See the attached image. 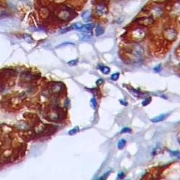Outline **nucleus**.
Listing matches in <instances>:
<instances>
[{
    "label": "nucleus",
    "mask_w": 180,
    "mask_h": 180,
    "mask_svg": "<svg viewBox=\"0 0 180 180\" xmlns=\"http://www.w3.org/2000/svg\"><path fill=\"white\" fill-rule=\"evenodd\" d=\"M131 53L133 57V59L136 61H138L141 59L144 54L143 48L140 45H134L131 47Z\"/></svg>",
    "instance_id": "nucleus-1"
},
{
    "label": "nucleus",
    "mask_w": 180,
    "mask_h": 180,
    "mask_svg": "<svg viewBox=\"0 0 180 180\" xmlns=\"http://www.w3.org/2000/svg\"><path fill=\"white\" fill-rule=\"evenodd\" d=\"M163 36L165 39L172 42L176 39L177 34L174 29L167 28L163 32Z\"/></svg>",
    "instance_id": "nucleus-2"
},
{
    "label": "nucleus",
    "mask_w": 180,
    "mask_h": 180,
    "mask_svg": "<svg viewBox=\"0 0 180 180\" xmlns=\"http://www.w3.org/2000/svg\"><path fill=\"white\" fill-rule=\"evenodd\" d=\"M145 36V32L140 28H138V29L135 30L133 32V34L134 39L136 40L137 41L143 39Z\"/></svg>",
    "instance_id": "nucleus-3"
},
{
    "label": "nucleus",
    "mask_w": 180,
    "mask_h": 180,
    "mask_svg": "<svg viewBox=\"0 0 180 180\" xmlns=\"http://www.w3.org/2000/svg\"><path fill=\"white\" fill-rule=\"evenodd\" d=\"M138 21L142 25L148 26V25H151V24L154 23V20L151 17H149V18L143 17V18H140Z\"/></svg>",
    "instance_id": "nucleus-4"
},
{
    "label": "nucleus",
    "mask_w": 180,
    "mask_h": 180,
    "mask_svg": "<svg viewBox=\"0 0 180 180\" xmlns=\"http://www.w3.org/2000/svg\"><path fill=\"white\" fill-rule=\"evenodd\" d=\"M71 14L68 10H63L60 14L59 17L61 20H67L70 19Z\"/></svg>",
    "instance_id": "nucleus-5"
},
{
    "label": "nucleus",
    "mask_w": 180,
    "mask_h": 180,
    "mask_svg": "<svg viewBox=\"0 0 180 180\" xmlns=\"http://www.w3.org/2000/svg\"><path fill=\"white\" fill-rule=\"evenodd\" d=\"M96 11L98 14L100 15V16H102V15H104L105 13H106L107 10L106 7L105 5L100 4L96 6Z\"/></svg>",
    "instance_id": "nucleus-6"
},
{
    "label": "nucleus",
    "mask_w": 180,
    "mask_h": 180,
    "mask_svg": "<svg viewBox=\"0 0 180 180\" xmlns=\"http://www.w3.org/2000/svg\"><path fill=\"white\" fill-rule=\"evenodd\" d=\"M81 16L84 22H88L90 21L91 18V12L89 10H85L84 12H83Z\"/></svg>",
    "instance_id": "nucleus-7"
},
{
    "label": "nucleus",
    "mask_w": 180,
    "mask_h": 180,
    "mask_svg": "<svg viewBox=\"0 0 180 180\" xmlns=\"http://www.w3.org/2000/svg\"><path fill=\"white\" fill-rule=\"evenodd\" d=\"M129 91L136 97L142 98L144 95V93H142L141 91H138L133 88H130L129 90Z\"/></svg>",
    "instance_id": "nucleus-8"
},
{
    "label": "nucleus",
    "mask_w": 180,
    "mask_h": 180,
    "mask_svg": "<svg viewBox=\"0 0 180 180\" xmlns=\"http://www.w3.org/2000/svg\"><path fill=\"white\" fill-rule=\"evenodd\" d=\"M167 115L166 114H161L160 116H157V117H155L154 118H152L151 119V121L152 122H161V121H163L164 120L165 118L167 117Z\"/></svg>",
    "instance_id": "nucleus-9"
},
{
    "label": "nucleus",
    "mask_w": 180,
    "mask_h": 180,
    "mask_svg": "<svg viewBox=\"0 0 180 180\" xmlns=\"http://www.w3.org/2000/svg\"><path fill=\"white\" fill-rule=\"evenodd\" d=\"M93 28H94V25L93 24H88L84 25L81 30L84 32H89L93 29Z\"/></svg>",
    "instance_id": "nucleus-10"
},
{
    "label": "nucleus",
    "mask_w": 180,
    "mask_h": 180,
    "mask_svg": "<svg viewBox=\"0 0 180 180\" xmlns=\"http://www.w3.org/2000/svg\"><path fill=\"white\" fill-rule=\"evenodd\" d=\"M104 32H105V29L103 27L99 26V25L96 27L95 30V35L96 36L102 35Z\"/></svg>",
    "instance_id": "nucleus-11"
},
{
    "label": "nucleus",
    "mask_w": 180,
    "mask_h": 180,
    "mask_svg": "<svg viewBox=\"0 0 180 180\" xmlns=\"http://www.w3.org/2000/svg\"><path fill=\"white\" fill-rule=\"evenodd\" d=\"M23 39L27 43L32 44L34 42V40L32 37L28 34H24L23 35Z\"/></svg>",
    "instance_id": "nucleus-12"
},
{
    "label": "nucleus",
    "mask_w": 180,
    "mask_h": 180,
    "mask_svg": "<svg viewBox=\"0 0 180 180\" xmlns=\"http://www.w3.org/2000/svg\"><path fill=\"white\" fill-rule=\"evenodd\" d=\"M84 25L81 23H76L73 24L70 27L71 29H77V30H81Z\"/></svg>",
    "instance_id": "nucleus-13"
},
{
    "label": "nucleus",
    "mask_w": 180,
    "mask_h": 180,
    "mask_svg": "<svg viewBox=\"0 0 180 180\" xmlns=\"http://www.w3.org/2000/svg\"><path fill=\"white\" fill-rule=\"evenodd\" d=\"M99 69L103 74H108L110 72V68L107 66H99Z\"/></svg>",
    "instance_id": "nucleus-14"
},
{
    "label": "nucleus",
    "mask_w": 180,
    "mask_h": 180,
    "mask_svg": "<svg viewBox=\"0 0 180 180\" xmlns=\"http://www.w3.org/2000/svg\"><path fill=\"white\" fill-rule=\"evenodd\" d=\"M126 144V141L124 139H122V140L119 141L118 144V149H122L124 148V146H125Z\"/></svg>",
    "instance_id": "nucleus-15"
},
{
    "label": "nucleus",
    "mask_w": 180,
    "mask_h": 180,
    "mask_svg": "<svg viewBox=\"0 0 180 180\" xmlns=\"http://www.w3.org/2000/svg\"><path fill=\"white\" fill-rule=\"evenodd\" d=\"M151 101H152V98H151V97H149L143 100L142 102V105L143 106H147V105L150 104V102H151Z\"/></svg>",
    "instance_id": "nucleus-16"
},
{
    "label": "nucleus",
    "mask_w": 180,
    "mask_h": 180,
    "mask_svg": "<svg viewBox=\"0 0 180 180\" xmlns=\"http://www.w3.org/2000/svg\"><path fill=\"white\" fill-rule=\"evenodd\" d=\"M170 154L171 156L180 158V152L179 151H170Z\"/></svg>",
    "instance_id": "nucleus-17"
},
{
    "label": "nucleus",
    "mask_w": 180,
    "mask_h": 180,
    "mask_svg": "<svg viewBox=\"0 0 180 180\" xmlns=\"http://www.w3.org/2000/svg\"><path fill=\"white\" fill-rule=\"evenodd\" d=\"M119 77V73L116 72V73L112 75L111 77V79L113 81H117V80H118Z\"/></svg>",
    "instance_id": "nucleus-18"
},
{
    "label": "nucleus",
    "mask_w": 180,
    "mask_h": 180,
    "mask_svg": "<svg viewBox=\"0 0 180 180\" xmlns=\"http://www.w3.org/2000/svg\"><path fill=\"white\" fill-rule=\"evenodd\" d=\"M74 45V44H72V43H70V42H65V43H62L59 45L57 46V47H56V48H58L66 47V46H68V45Z\"/></svg>",
    "instance_id": "nucleus-19"
},
{
    "label": "nucleus",
    "mask_w": 180,
    "mask_h": 180,
    "mask_svg": "<svg viewBox=\"0 0 180 180\" xmlns=\"http://www.w3.org/2000/svg\"><path fill=\"white\" fill-rule=\"evenodd\" d=\"M78 60H74L69 61V62H68L67 64L68 65H70V66H74L78 64Z\"/></svg>",
    "instance_id": "nucleus-20"
},
{
    "label": "nucleus",
    "mask_w": 180,
    "mask_h": 180,
    "mask_svg": "<svg viewBox=\"0 0 180 180\" xmlns=\"http://www.w3.org/2000/svg\"><path fill=\"white\" fill-rule=\"evenodd\" d=\"M131 131V129L129 128H128V127H125L124 129H122L121 131V133H130Z\"/></svg>",
    "instance_id": "nucleus-21"
},
{
    "label": "nucleus",
    "mask_w": 180,
    "mask_h": 180,
    "mask_svg": "<svg viewBox=\"0 0 180 180\" xmlns=\"http://www.w3.org/2000/svg\"><path fill=\"white\" fill-rule=\"evenodd\" d=\"M161 65H158L157 66L155 67L154 68V70L155 72H160L161 70Z\"/></svg>",
    "instance_id": "nucleus-22"
},
{
    "label": "nucleus",
    "mask_w": 180,
    "mask_h": 180,
    "mask_svg": "<svg viewBox=\"0 0 180 180\" xmlns=\"http://www.w3.org/2000/svg\"><path fill=\"white\" fill-rule=\"evenodd\" d=\"M124 173L123 172H121V173H119L118 175V179H122L124 177Z\"/></svg>",
    "instance_id": "nucleus-23"
},
{
    "label": "nucleus",
    "mask_w": 180,
    "mask_h": 180,
    "mask_svg": "<svg viewBox=\"0 0 180 180\" xmlns=\"http://www.w3.org/2000/svg\"><path fill=\"white\" fill-rule=\"evenodd\" d=\"M104 80H103V79H99V80L96 82V84H97V85H98V86H100L101 84H102Z\"/></svg>",
    "instance_id": "nucleus-24"
},
{
    "label": "nucleus",
    "mask_w": 180,
    "mask_h": 180,
    "mask_svg": "<svg viewBox=\"0 0 180 180\" xmlns=\"http://www.w3.org/2000/svg\"><path fill=\"white\" fill-rule=\"evenodd\" d=\"M91 103H92L93 108H95L96 106V102L95 99H93L91 100Z\"/></svg>",
    "instance_id": "nucleus-25"
},
{
    "label": "nucleus",
    "mask_w": 180,
    "mask_h": 180,
    "mask_svg": "<svg viewBox=\"0 0 180 180\" xmlns=\"http://www.w3.org/2000/svg\"><path fill=\"white\" fill-rule=\"evenodd\" d=\"M110 172H107V173H106L102 177V178H100L101 179H105L108 176H109V174H110Z\"/></svg>",
    "instance_id": "nucleus-26"
},
{
    "label": "nucleus",
    "mask_w": 180,
    "mask_h": 180,
    "mask_svg": "<svg viewBox=\"0 0 180 180\" xmlns=\"http://www.w3.org/2000/svg\"><path fill=\"white\" fill-rule=\"evenodd\" d=\"M120 102L122 105L124 106H127V104H128L127 102H125V101H124V100H120Z\"/></svg>",
    "instance_id": "nucleus-27"
}]
</instances>
